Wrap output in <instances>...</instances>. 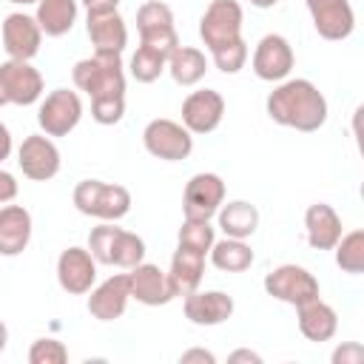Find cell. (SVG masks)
I'll return each instance as SVG.
<instances>
[{"instance_id": "cell-41", "label": "cell", "mask_w": 364, "mask_h": 364, "mask_svg": "<svg viewBox=\"0 0 364 364\" xmlns=\"http://www.w3.org/2000/svg\"><path fill=\"white\" fill-rule=\"evenodd\" d=\"M88 11H102V9H117L119 0H80Z\"/></svg>"}, {"instance_id": "cell-21", "label": "cell", "mask_w": 364, "mask_h": 364, "mask_svg": "<svg viewBox=\"0 0 364 364\" xmlns=\"http://www.w3.org/2000/svg\"><path fill=\"white\" fill-rule=\"evenodd\" d=\"M128 279H131V299H136L145 307H159L173 299L168 273L159 264L139 262L136 267L128 270Z\"/></svg>"}, {"instance_id": "cell-45", "label": "cell", "mask_w": 364, "mask_h": 364, "mask_svg": "<svg viewBox=\"0 0 364 364\" xmlns=\"http://www.w3.org/2000/svg\"><path fill=\"white\" fill-rule=\"evenodd\" d=\"M9 3H14V6H28V3H37V0H9Z\"/></svg>"}, {"instance_id": "cell-29", "label": "cell", "mask_w": 364, "mask_h": 364, "mask_svg": "<svg viewBox=\"0 0 364 364\" xmlns=\"http://www.w3.org/2000/svg\"><path fill=\"white\" fill-rule=\"evenodd\" d=\"M210 264L222 273H245L253 264V247L247 245V239H216L208 250Z\"/></svg>"}, {"instance_id": "cell-20", "label": "cell", "mask_w": 364, "mask_h": 364, "mask_svg": "<svg viewBox=\"0 0 364 364\" xmlns=\"http://www.w3.org/2000/svg\"><path fill=\"white\" fill-rule=\"evenodd\" d=\"M85 31L94 46V51L102 54H122L128 46V26L117 9L88 11L85 14Z\"/></svg>"}, {"instance_id": "cell-30", "label": "cell", "mask_w": 364, "mask_h": 364, "mask_svg": "<svg viewBox=\"0 0 364 364\" xmlns=\"http://www.w3.org/2000/svg\"><path fill=\"white\" fill-rule=\"evenodd\" d=\"M333 250H336V264L341 267V273H350V276L364 273V230L341 233Z\"/></svg>"}, {"instance_id": "cell-5", "label": "cell", "mask_w": 364, "mask_h": 364, "mask_svg": "<svg viewBox=\"0 0 364 364\" xmlns=\"http://www.w3.org/2000/svg\"><path fill=\"white\" fill-rule=\"evenodd\" d=\"M82 119V100L77 91L54 88L40 97L37 105V125L46 136H68Z\"/></svg>"}, {"instance_id": "cell-44", "label": "cell", "mask_w": 364, "mask_h": 364, "mask_svg": "<svg viewBox=\"0 0 364 364\" xmlns=\"http://www.w3.org/2000/svg\"><path fill=\"white\" fill-rule=\"evenodd\" d=\"M3 105H9V97H6V88H3V82H0V108Z\"/></svg>"}, {"instance_id": "cell-10", "label": "cell", "mask_w": 364, "mask_h": 364, "mask_svg": "<svg viewBox=\"0 0 364 364\" xmlns=\"http://www.w3.org/2000/svg\"><path fill=\"white\" fill-rule=\"evenodd\" d=\"M222 202H225V182H222V176L210 173V171H202V173H193L188 179V185H185L182 213H185V219L210 222Z\"/></svg>"}, {"instance_id": "cell-9", "label": "cell", "mask_w": 364, "mask_h": 364, "mask_svg": "<svg viewBox=\"0 0 364 364\" xmlns=\"http://www.w3.org/2000/svg\"><path fill=\"white\" fill-rule=\"evenodd\" d=\"M136 31H139V46L156 48L165 57H171V51L179 46L173 11L162 0H148L136 9Z\"/></svg>"}, {"instance_id": "cell-40", "label": "cell", "mask_w": 364, "mask_h": 364, "mask_svg": "<svg viewBox=\"0 0 364 364\" xmlns=\"http://www.w3.org/2000/svg\"><path fill=\"white\" fill-rule=\"evenodd\" d=\"M11 151H14L11 134H9V128L0 122V162H3V159H9V156H11Z\"/></svg>"}, {"instance_id": "cell-19", "label": "cell", "mask_w": 364, "mask_h": 364, "mask_svg": "<svg viewBox=\"0 0 364 364\" xmlns=\"http://www.w3.org/2000/svg\"><path fill=\"white\" fill-rule=\"evenodd\" d=\"M88 293V313L97 321H117L131 301V279L128 273H114Z\"/></svg>"}, {"instance_id": "cell-37", "label": "cell", "mask_w": 364, "mask_h": 364, "mask_svg": "<svg viewBox=\"0 0 364 364\" xmlns=\"http://www.w3.org/2000/svg\"><path fill=\"white\" fill-rule=\"evenodd\" d=\"M14 196H17V179H14V173H9V171L0 168V205L11 202Z\"/></svg>"}, {"instance_id": "cell-13", "label": "cell", "mask_w": 364, "mask_h": 364, "mask_svg": "<svg viewBox=\"0 0 364 364\" xmlns=\"http://www.w3.org/2000/svg\"><path fill=\"white\" fill-rule=\"evenodd\" d=\"M97 282V259L88 247L71 245L57 259V284L68 296H85Z\"/></svg>"}, {"instance_id": "cell-32", "label": "cell", "mask_w": 364, "mask_h": 364, "mask_svg": "<svg viewBox=\"0 0 364 364\" xmlns=\"http://www.w3.org/2000/svg\"><path fill=\"white\" fill-rule=\"evenodd\" d=\"M176 242L182 247H191V250H199L208 256L210 245L216 242V228L210 222H199V219H185L179 233H176Z\"/></svg>"}, {"instance_id": "cell-6", "label": "cell", "mask_w": 364, "mask_h": 364, "mask_svg": "<svg viewBox=\"0 0 364 364\" xmlns=\"http://www.w3.org/2000/svg\"><path fill=\"white\" fill-rule=\"evenodd\" d=\"M264 293L273 296L276 301H284L290 307H299L310 299H318L321 296V287H318V279L301 267V264H279L273 267L267 276H264Z\"/></svg>"}, {"instance_id": "cell-43", "label": "cell", "mask_w": 364, "mask_h": 364, "mask_svg": "<svg viewBox=\"0 0 364 364\" xmlns=\"http://www.w3.org/2000/svg\"><path fill=\"white\" fill-rule=\"evenodd\" d=\"M250 6H256V9H273L279 0H247Z\"/></svg>"}, {"instance_id": "cell-33", "label": "cell", "mask_w": 364, "mask_h": 364, "mask_svg": "<svg viewBox=\"0 0 364 364\" xmlns=\"http://www.w3.org/2000/svg\"><path fill=\"white\" fill-rule=\"evenodd\" d=\"M247 43L239 37V40H233V43H228V46H222V48H216V51H210V60H213V65L222 71V74H239L242 68H245V63H247Z\"/></svg>"}, {"instance_id": "cell-16", "label": "cell", "mask_w": 364, "mask_h": 364, "mask_svg": "<svg viewBox=\"0 0 364 364\" xmlns=\"http://www.w3.org/2000/svg\"><path fill=\"white\" fill-rule=\"evenodd\" d=\"M313 28L324 40H347L355 28V11L350 0H304Z\"/></svg>"}, {"instance_id": "cell-27", "label": "cell", "mask_w": 364, "mask_h": 364, "mask_svg": "<svg viewBox=\"0 0 364 364\" xmlns=\"http://www.w3.org/2000/svg\"><path fill=\"white\" fill-rule=\"evenodd\" d=\"M165 71L173 77L176 85L191 88V85H196V82L205 80V74H208V57H205L202 48H193V46H176V48L171 51V57H168Z\"/></svg>"}, {"instance_id": "cell-26", "label": "cell", "mask_w": 364, "mask_h": 364, "mask_svg": "<svg viewBox=\"0 0 364 364\" xmlns=\"http://www.w3.org/2000/svg\"><path fill=\"white\" fill-rule=\"evenodd\" d=\"M216 222L219 230L230 239H250L259 228V210L256 205L245 202V199H233V202H222L216 210Z\"/></svg>"}, {"instance_id": "cell-22", "label": "cell", "mask_w": 364, "mask_h": 364, "mask_svg": "<svg viewBox=\"0 0 364 364\" xmlns=\"http://www.w3.org/2000/svg\"><path fill=\"white\" fill-rule=\"evenodd\" d=\"M304 233H307V245L313 250H333L336 242L341 239L344 228H341V216L333 210V205L327 202H313L304 210Z\"/></svg>"}, {"instance_id": "cell-1", "label": "cell", "mask_w": 364, "mask_h": 364, "mask_svg": "<svg viewBox=\"0 0 364 364\" xmlns=\"http://www.w3.org/2000/svg\"><path fill=\"white\" fill-rule=\"evenodd\" d=\"M264 111L276 125L313 134L327 122V97L318 91L316 82L304 77H287L282 80L264 100Z\"/></svg>"}, {"instance_id": "cell-34", "label": "cell", "mask_w": 364, "mask_h": 364, "mask_svg": "<svg viewBox=\"0 0 364 364\" xmlns=\"http://www.w3.org/2000/svg\"><path fill=\"white\" fill-rule=\"evenodd\" d=\"M28 361L31 364H65L68 361V347L57 338H37L28 347Z\"/></svg>"}, {"instance_id": "cell-36", "label": "cell", "mask_w": 364, "mask_h": 364, "mask_svg": "<svg viewBox=\"0 0 364 364\" xmlns=\"http://www.w3.org/2000/svg\"><path fill=\"white\" fill-rule=\"evenodd\" d=\"M330 361L333 364H361L364 361V347L358 341H344L341 347L333 350Z\"/></svg>"}, {"instance_id": "cell-12", "label": "cell", "mask_w": 364, "mask_h": 364, "mask_svg": "<svg viewBox=\"0 0 364 364\" xmlns=\"http://www.w3.org/2000/svg\"><path fill=\"white\" fill-rule=\"evenodd\" d=\"M17 165L31 182H48L60 173V148L46 134H28L17 148Z\"/></svg>"}, {"instance_id": "cell-8", "label": "cell", "mask_w": 364, "mask_h": 364, "mask_svg": "<svg viewBox=\"0 0 364 364\" xmlns=\"http://www.w3.org/2000/svg\"><path fill=\"white\" fill-rule=\"evenodd\" d=\"M142 145L151 156L156 159H165V162H182L191 156L193 151V134L176 122V119H165V117H156L145 125L142 131Z\"/></svg>"}, {"instance_id": "cell-38", "label": "cell", "mask_w": 364, "mask_h": 364, "mask_svg": "<svg viewBox=\"0 0 364 364\" xmlns=\"http://www.w3.org/2000/svg\"><path fill=\"white\" fill-rule=\"evenodd\" d=\"M179 361H182V364H193V361H199V364H216V355H213L210 350L193 347V350H185V353L179 355Z\"/></svg>"}, {"instance_id": "cell-2", "label": "cell", "mask_w": 364, "mask_h": 364, "mask_svg": "<svg viewBox=\"0 0 364 364\" xmlns=\"http://www.w3.org/2000/svg\"><path fill=\"white\" fill-rule=\"evenodd\" d=\"M71 80L77 91L88 94L91 100L100 97H125V65L122 54H102L94 51L91 57H82L71 68Z\"/></svg>"}, {"instance_id": "cell-17", "label": "cell", "mask_w": 364, "mask_h": 364, "mask_svg": "<svg viewBox=\"0 0 364 364\" xmlns=\"http://www.w3.org/2000/svg\"><path fill=\"white\" fill-rule=\"evenodd\" d=\"M0 37H3V48L11 60H31L43 43V31H40L37 20L26 11L6 14V20L0 26Z\"/></svg>"}, {"instance_id": "cell-18", "label": "cell", "mask_w": 364, "mask_h": 364, "mask_svg": "<svg viewBox=\"0 0 364 364\" xmlns=\"http://www.w3.org/2000/svg\"><path fill=\"white\" fill-rule=\"evenodd\" d=\"M236 304L225 290H193L182 296V313L196 327H216L233 316Z\"/></svg>"}, {"instance_id": "cell-4", "label": "cell", "mask_w": 364, "mask_h": 364, "mask_svg": "<svg viewBox=\"0 0 364 364\" xmlns=\"http://www.w3.org/2000/svg\"><path fill=\"white\" fill-rule=\"evenodd\" d=\"M71 199L82 216H91L100 222H117L131 210V191L125 185H114L102 179L77 182Z\"/></svg>"}, {"instance_id": "cell-15", "label": "cell", "mask_w": 364, "mask_h": 364, "mask_svg": "<svg viewBox=\"0 0 364 364\" xmlns=\"http://www.w3.org/2000/svg\"><path fill=\"white\" fill-rule=\"evenodd\" d=\"M225 117V100L219 91L213 88H199V91H191L185 100H182V125L202 136V134H213L219 128Z\"/></svg>"}, {"instance_id": "cell-24", "label": "cell", "mask_w": 364, "mask_h": 364, "mask_svg": "<svg viewBox=\"0 0 364 364\" xmlns=\"http://www.w3.org/2000/svg\"><path fill=\"white\" fill-rule=\"evenodd\" d=\"M165 273H168L173 299L176 296H188V293L199 290V284H202V276H205V253L176 245V250L171 256V267Z\"/></svg>"}, {"instance_id": "cell-3", "label": "cell", "mask_w": 364, "mask_h": 364, "mask_svg": "<svg viewBox=\"0 0 364 364\" xmlns=\"http://www.w3.org/2000/svg\"><path fill=\"white\" fill-rule=\"evenodd\" d=\"M88 250L97 259V264H111V267H122V270H131L139 262H145L142 236H136L125 228H117L114 222H102V225L91 228Z\"/></svg>"}, {"instance_id": "cell-35", "label": "cell", "mask_w": 364, "mask_h": 364, "mask_svg": "<svg viewBox=\"0 0 364 364\" xmlns=\"http://www.w3.org/2000/svg\"><path fill=\"white\" fill-rule=\"evenodd\" d=\"M91 117L100 125H117L125 117V97H100V100H91Z\"/></svg>"}, {"instance_id": "cell-11", "label": "cell", "mask_w": 364, "mask_h": 364, "mask_svg": "<svg viewBox=\"0 0 364 364\" xmlns=\"http://www.w3.org/2000/svg\"><path fill=\"white\" fill-rule=\"evenodd\" d=\"M296 65V57H293V48L287 43V37L282 34H264L256 48H253V57H250V68L259 80L264 82H282L290 77Z\"/></svg>"}, {"instance_id": "cell-39", "label": "cell", "mask_w": 364, "mask_h": 364, "mask_svg": "<svg viewBox=\"0 0 364 364\" xmlns=\"http://www.w3.org/2000/svg\"><path fill=\"white\" fill-rule=\"evenodd\" d=\"M228 361H230V364H239V361L262 364V355H259V353H253V350H236V353H230V355H228Z\"/></svg>"}, {"instance_id": "cell-23", "label": "cell", "mask_w": 364, "mask_h": 364, "mask_svg": "<svg viewBox=\"0 0 364 364\" xmlns=\"http://www.w3.org/2000/svg\"><path fill=\"white\" fill-rule=\"evenodd\" d=\"M31 213L23 205L6 202L0 208V256H20L31 242Z\"/></svg>"}, {"instance_id": "cell-14", "label": "cell", "mask_w": 364, "mask_h": 364, "mask_svg": "<svg viewBox=\"0 0 364 364\" xmlns=\"http://www.w3.org/2000/svg\"><path fill=\"white\" fill-rule=\"evenodd\" d=\"M0 82L6 88L9 105H34L43 97V74L31 65V60H6L0 63Z\"/></svg>"}, {"instance_id": "cell-28", "label": "cell", "mask_w": 364, "mask_h": 364, "mask_svg": "<svg viewBox=\"0 0 364 364\" xmlns=\"http://www.w3.org/2000/svg\"><path fill=\"white\" fill-rule=\"evenodd\" d=\"M77 3L80 0H37L34 20L46 37H63L77 23Z\"/></svg>"}, {"instance_id": "cell-42", "label": "cell", "mask_w": 364, "mask_h": 364, "mask_svg": "<svg viewBox=\"0 0 364 364\" xmlns=\"http://www.w3.org/2000/svg\"><path fill=\"white\" fill-rule=\"evenodd\" d=\"M6 344H9V327L0 321V353L6 350Z\"/></svg>"}, {"instance_id": "cell-31", "label": "cell", "mask_w": 364, "mask_h": 364, "mask_svg": "<svg viewBox=\"0 0 364 364\" xmlns=\"http://www.w3.org/2000/svg\"><path fill=\"white\" fill-rule=\"evenodd\" d=\"M165 65H168V57L162 51L148 48V46H136V51H134V57L128 63V71H131V77L136 82H154V80L162 77Z\"/></svg>"}, {"instance_id": "cell-7", "label": "cell", "mask_w": 364, "mask_h": 364, "mask_svg": "<svg viewBox=\"0 0 364 364\" xmlns=\"http://www.w3.org/2000/svg\"><path fill=\"white\" fill-rule=\"evenodd\" d=\"M245 11L239 0H210L199 17V37L208 51H216L242 37Z\"/></svg>"}, {"instance_id": "cell-25", "label": "cell", "mask_w": 364, "mask_h": 364, "mask_svg": "<svg viewBox=\"0 0 364 364\" xmlns=\"http://www.w3.org/2000/svg\"><path fill=\"white\" fill-rule=\"evenodd\" d=\"M296 310H299V330H301V336L307 341L321 344V341H330L336 336V330H338V313L327 301H321V296L299 304Z\"/></svg>"}]
</instances>
